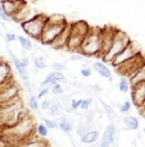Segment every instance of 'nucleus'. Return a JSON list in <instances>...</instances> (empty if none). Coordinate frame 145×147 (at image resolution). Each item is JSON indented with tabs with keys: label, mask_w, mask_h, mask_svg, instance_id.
<instances>
[{
	"label": "nucleus",
	"mask_w": 145,
	"mask_h": 147,
	"mask_svg": "<svg viewBox=\"0 0 145 147\" xmlns=\"http://www.w3.org/2000/svg\"><path fill=\"white\" fill-rule=\"evenodd\" d=\"M102 49V28L101 27H90L88 35L85 36L79 54L83 56H98L101 55Z\"/></svg>",
	"instance_id": "1"
},
{
	"label": "nucleus",
	"mask_w": 145,
	"mask_h": 147,
	"mask_svg": "<svg viewBox=\"0 0 145 147\" xmlns=\"http://www.w3.org/2000/svg\"><path fill=\"white\" fill-rule=\"evenodd\" d=\"M90 26L85 21H76L70 23V35L66 44V50L72 53H79L80 46L84 41L85 36L88 35Z\"/></svg>",
	"instance_id": "2"
},
{
	"label": "nucleus",
	"mask_w": 145,
	"mask_h": 147,
	"mask_svg": "<svg viewBox=\"0 0 145 147\" xmlns=\"http://www.w3.org/2000/svg\"><path fill=\"white\" fill-rule=\"evenodd\" d=\"M47 22V16L43 13H37L29 18L28 21L21 23V27L23 30V32L26 33L27 37L33 38V40H40L41 33H42L45 26Z\"/></svg>",
	"instance_id": "3"
},
{
	"label": "nucleus",
	"mask_w": 145,
	"mask_h": 147,
	"mask_svg": "<svg viewBox=\"0 0 145 147\" xmlns=\"http://www.w3.org/2000/svg\"><path fill=\"white\" fill-rule=\"evenodd\" d=\"M131 42V38L127 33H125L124 31H120V30H116V33H115V37H113V41L111 44V47L108 50V53L106 54L102 58L103 63H107V64H111L112 60L118 55L122 50H125Z\"/></svg>",
	"instance_id": "4"
},
{
	"label": "nucleus",
	"mask_w": 145,
	"mask_h": 147,
	"mask_svg": "<svg viewBox=\"0 0 145 147\" xmlns=\"http://www.w3.org/2000/svg\"><path fill=\"white\" fill-rule=\"evenodd\" d=\"M21 96V87L14 78L0 84V106L15 100Z\"/></svg>",
	"instance_id": "5"
},
{
	"label": "nucleus",
	"mask_w": 145,
	"mask_h": 147,
	"mask_svg": "<svg viewBox=\"0 0 145 147\" xmlns=\"http://www.w3.org/2000/svg\"><path fill=\"white\" fill-rule=\"evenodd\" d=\"M144 64H145L144 55L143 54H139V55L131 58L130 60L125 61V63L121 64L120 67H117L116 70H117V73H118L120 76H122V77L130 78V77H132V76L135 74V73L138 72V70L140 69Z\"/></svg>",
	"instance_id": "6"
},
{
	"label": "nucleus",
	"mask_w": 145,
	"mask_h": 147,
	"mask_svg": "<svg viewBox=\"0 0 145 147\" xmlns=\"http://www.w3.org/2000/svg\"><path fill=\"white\" fill-rule=\"evenodd\" d=\"M66 26H68V23L66 24H52V23H47L46 22V26H45L38 41L42 45H49V46H51L52 42L56 40L57 36L63 32L64 28Z\"/></svg>",
	"instance_id": "7"
},
{
	"label": "nucleus",
	"mask_w": 145,
	"mask_h": 147,
	"mask_svg": "<svg viewBox=\"0 0 145 147\" xmlns=\"http://www.w3.org/2000/svg\"><path fill=\"white\" fill-rule=\"evenodd\" d=\"M139 54H141V53H140V46H139L136 42L131 41L130 44L127 45L126 49L122 50V51L120 53L115 59H113L112 63H111V65H112L113 68H117V67L121 65V64H124L125 61L130 60L131 58H134V56L139 55Z\"/></svg>",
	"instance_id": "8"
},
{
	"label": "nucleus",
	"mask_w": 145,
	"mask_h": 147,
	"mask_svg": "<svg viewBox=\"0 0 145 147\" xmlns=\"http://www.w3.org/2000/svg\"><path fill=\"white\" fill-rule=\"evenodd\" d=\"M131 102L136 107L145 105V82L131 86Z\"/></svg>",
	"instance_id": "9"
},
{
	"label": "nucleus",
	"mask_w": 145,
	"mask_h": 147,
	"mask_svg": "<svg viewBox=\"0 0 145 147\" xmlns=\"http://www.w3.org/2000/svg\"><path fill=\"white\" fill-rule=\"evenodd\" d=\"M116 30L117 28H113V27L102 28V49H101V55H99L101 59L108 53V50H110L111 44H112L113 37H115Z\"/></svg>",
	"instance_id": "10"
},
{
	"label": "nucleus",
	"mask_w": 145,
	"mask_h": 147,
	"mask_svg": "<svg viewBox=\"0 0 145 147\" xmlns=\"http://www.w3.org/2000/svg\"><path fill=\"white\" fill-rule=\"evenodd\" d=\"M35 16L32 12V9L29 8L28 3L24 0V3L21 5V8L18 9V12H17L14 16L12 17V22H15V23H23V22L28 21L29 18H32V17Z\"/></svg>",
	"instance_id": "11"
},
{
	"label": "nucleus",
	"mask_w": 145,
	"mask_h": 147,
	"mask_svg": "<svg viewBox=\"0 0 145 147\" xmlns=\"http://www.w3.org/2000/svg\"><path fill=\"white\" fill-rule=\"evenodd\" d=\"M101 142L108 143V145H111V147L117 146V128L115 123H110L104 128V132L101 137Z\"/></svg>",
	"instance_id": "12"
},
{
	"label": "nucleus",
	"mask_w": 145,
	"mask_h": 147,
	"mask_svg": "<svg viewBox=\"0 0 145 147\" xmlns=\"http://www.w3.org/2000/svg\"><path fill=\"white\" fill-rule=\"evenodd\" d=\"M3 7V12L7 14L9 18H12L18 12L21 5L24 3V0H0Z\"/></svg>",
	"instance_id": "13"
},
{
	"label": "nucleus",
	"mask_w": 145,
	"mask_h": 147,
	"mask_svg": "<svg viewBox=\"0 0 145 147\" xmlns=\"http://www.w3.org/2000/svg\"><path fill=\"white\" fill-rule=\"evenodd\" d=\"M69 35H70V23H68V26L64 28V31L57 36V38L52 42L51 46L56 50H61V49H66V44L69 40Z\"/></svg>",
	"instance_id": "14"
},
{
	"label": "nucleus",
	"mask_w": 145,
	"mask_h": 147,
	"mask_svg": "<svg viewBox=\"0 0 145 147\" xmlns=\"http://www.w3.org/2000/svg\"><path fill=\"white\" fill-rule=\"evenodd\" d=\"M65 81V76L63 74V72H51L50 74H47L45 77V80L42 81V83L40 84V88L46 86H52L55 83H61V82Z\"/></svg>",
	"instance_id": "15"
},
{
	"label": "nucleus",
	"mask_w": 145,
	"mask_h": 147,
	"mask_svg": "<svg viewBox=\"0 0 145 147\" xmlns=\"http://www.w3.org/2000/svg\"><path fill=\"white\" fill-rule=\"evenodd\" d=\"M92 69L96 70L102 78H106V80H108L110 82L113 81V76H112V73H111L110 68L106 65L104 63H102V61H94V63L92 64Z\"/></svg>",
	"instance_id": "16"
},
{
	"label": "nucleus",
	"mask_w": 145,
	"mask_h": 147,
	"mask_svg": "<svg viewBox=\"0 0 145 147\" xmlns=\"http://www.w3.org/2000/svg\"><path fill=\"white\" fill-rule=\"evenodd\" d=\"M47 146H49V143L45 141V138L37 137L35 133V136H32L31 138L23 141V142L18 143L15 147H47Z\"/></svg>",
	"instance_id": "17"
},
{
	"label": "nucleus",
	"mask_w": 145,
	"mask_h": 147,
	"mask_svg": "<svg viewBox=\"0 0 145 147\" xmlns=\"http://www.w3.org/2000/svg\"><path fill=\"white\" fill-rule=\"evenodd\" d=\"M13 72L12 68H10V64L8 61L0 60V84L5 83V82L13 80Z\"/></svg>",
	"instance_id": "18"
},
{
	"label": "nucleus",
	"mask_w": 145,
	"mask_h": 147,
	"mask_svg": "<svg viewBox=\"0 0 145 147\" xmlns=\"http://www.w3.org/2000/svg\"><path fill=\"white\" fill-rule=\"evenodd\" d=\"M99 140H101V134L97 129H92V131L87 132L84 136L80 137V142L84 143V145H94Z\"/></svg>",
	"instance_id": "19"
},
{
	"label": "nucleus",
	"mask_w": 145,
	"mask_h": 147,
	"mask_svg": "<svg viewBox=\"0 0 145 147\" xmlns=\"http://www.w3.org/2000/svg\"><path fill=\"white\" fill-rule=\"evenodd\" d=\"M57 128L61 132H64V133H70V132H72V129H74V123L66 117V114H64V115H61L60 120L57 121Z\"/></svg>",
	"instance_id": "20"
},
{
	"label": "nucleus",
	"mask_w": 145,
	"mask_h": 147,
	"mask_svg": "<svg viewBox=\"0 0 145 147\" xmlns=\"http://www.w3.org/2000/svg\"><path fill=\"white\" fill-rule=\"evenodd\" d=\"M122 124H124L125 131H138L139 129V119L134 115H129L122 119Z\"/></svg>",
	"instance_id": "21"
},
{
	"label": "nucleus",
	"mask_w": 145,
	"mask_h": 147,
	"mask_svg": "<svg viewBox=\"0 0 145 147\" xmlns=\"http://www.w3.org/2000/svg\"><path fill=\"white\" fill-rule=\"evenodd\" d=\"M129 81H130L131 86H134V84H136V83H140V82H145V64L132 76V77L129 78Z\"/></svg>",
	"instance_id": "22"
},
{
	"label": "nucleus",
	"mask_w": 145,
	"mask_h": 147,
	"mask_svg": "<svg viewBox=\"0 0 145 147\" xmlns=\"http://www.w3.org/2000/svg\"><path fill=\"white\" fill-rule=\"evenodd\" d=\"M47 23L66 24V23H69V22L66 21L65 16H63V14H51V16H47Z\"/></svg>",
	"instance_id": "23"
},
{
	"label": "nucleus",
	"mask_w": 145,
	"mask_h": 147,
	"mask_svg": "<svg viewBox=\"0 0 145 147\" xmlns=\"http://www.w3.org/2000/svg\"><path fill=\"white\" fill-rule=\"evenodd\" d=\"M17 41H19V44H21V46L23 47V50H26V51H31V50H33V42L31 41L29 37H27V36H18V38H17Z\"/></svg>",
	"instance_id": "24"
},
{
	"label": "nucleus",
	"mask_w": 145,
	"mask_h": 147,
	"mask_svg": "<svg viewBox=\"0 0 145 147\" xmlns=\"http://www.w3.org/2000/svg\"><path fill=\"white\" fill-rule=\"evenodd\" d=\"M117 88H118L120 92H122V94H126V92H129L130 88H131V83H130L129 78L122 77L121 80H120L118 84H117Z\"/></svg>",
	"instance_id": "25"
},
{
	"label": "nucleus",
	"mask_w": 145,
	"mask_h": 147,
	"mask_svg": "<svg viewBox=\"0 0 145 147\" xmlns=\"http://www.w3.org/2000/svg\"><path fill=\"white\" fill-rule=\"evenodd\" d=\"M92 127H93V123H85V121H83L82 124H79V125L76 127V134L79 136V137H82V136H84L87 132L93 129Z\"/></svg>",
	"instance_id": "26"
},
{
	"label": "nucleus",
	"mask_w": 145,
	"mask_h": 147,
	"mask_svg": "<svg viewBox=\"0 0 145 147\" xmlns=\"http://www.w3.org/2000/svg\"><path fill=\"white\" fill-rule=\"evenodd\" d=\"M49 131L50 129L47 128L46 125H45L43 123H38V124H36V136L37 137H40V138H46L47 136H49Z\"/></svg>",
	"instance_id": "27"
},
{
	"label": "nucleus",
	"mask_w": 145,
	"mask_h": 147,
	"mask_svg": "<svg viewBox=\"0 0 145 147\" xmlns=\"http://www.w3.org/2000/svg\"><path fill=\"white\" fill-rule=\"evenodd\" d=\"M33 65H35V69L41 70V69L47 68V63L43 56H35V58H33Z\"/></svg>",
	"instance_id": "28"
},
{
	"label": "nucleus",
	"mask_w": 145,
	"mask_h": 147,
	"mask_svg": "<svg viewBox=\"0 0 145 147\" xmlns=\"http://www.w3.org/2000/svg\"><path fill=\"white\" fill-rule=\"evenodd\" d=\"M82 115H83V120L85 123H93L94 119H96V110H93L90 107V109L85 110L84 114H82Z\"/></svg>",
	"instance_id": "29"
},
{
	"label": "nucleus",
	"mask_w": 145,
	"mask_h": 147,
	"mask_svg": "<svg viewBox=\"0 0 145 147\" xmlns=\"http://www.w3.org/2000/svg\"><path fill=\"white\" fill-rule=\"evenodd\" d=\"M101 102H102V107H103V110H104L106 115H107L110 119H113V118L116 117V111H115V109L112 107V105L104 102V101H101Z\"/></svg>",
	"instance_id": "30"
},
{
	"label": "nucleus",
	"mask_w": 145,
	"mask_h": 147,
	"mask_svg": "<svg viewBox=\"0 0 145 147\" xmlns=\"http://www.w3.org/2000/svg\"><path fill=\"white\" fill-rule=\"evenodd\" d=\"M28 109L32 111H37L40 109V102H38V98L35 95H31L28 98Z\"/></svg>",
	"instance_id": "31"
},
{
	"label": "nucleus",
	"mask_w": 145,
	"mask_h": 147,
	"mask_svg": "<svg viewBox=\"0 0 145 147\" xmlns=\"http://www.w3.org/2000/svg\"><path fill=\"white\" fill-rule=\"evenodd\" d=\"M50 92L54 96H61L64 95V87L60 83H55L52 86H50Z\"/></svg>",
	"instance_id": "32"
},
{
	"label": "nucleus",
	"mask_w": 145,
	"mask_h": 147,
	"mask_svg": "<svg viewBox=\"0 0 145 147\" xmlns=\"http://www.w3.org/2000/svg\"><path fill=\"white\" fill-rule=\"evenodd\" d=\"M92 104H93V98H92V97L82 98V101H80V106H79V109H82L83 111H85V110L90 109V107H92Z\"/></svg>",
	"instance_id": "33"
},
{
	"label": "nucleus",
	"mask_w": 145,
	"mask_h": 147,
	"mask_svg": "<svg viewBox=\"0 0 145 147\" xmlns=\"http://www.w3.org/2000/svg\"><path fill=\"white\" fill-rule=\"evenodd\" d=\"M131 106H132V102L131 101H124L121 105H118V109H120V113L122 114H126L131 110Z\"/></svg>",
	"instance_id": "34"
},
{
	"label": "nucleus",
	"mask_w": 145,
	"mask_h": 147,
	"mask_svg": "<svg viewBox=\"0 0 145 147\" xmlns=\"http://www.w3.org/2000/svg\"><path fill=\"white\" fill-rule=\"evenodd\" d=\"M42 123H43L49 129H56V128H57V121L50 119V118H42Z\"/></svg>",
	"instance_id": "35"
},
{
	"label": "nucleus",
	"mask_w": 145,
	"mask_h": 147,
	"mask_svg": "<svg viewBox=\"0 0 145 147\" xmlns=\"http://www.w3.org/2000/svg\"><path fill=\"white\" fill-rule=\"evenodd\" d=\"M49 94H50V86H46V87H42V88L38 90V94L36 95V97H37L38 100H41V98L46 97Z\"/></svg>",
	"instance_id": "36"
},
{
	"label": "nucleus",
	"mask_w": 145,
	"mask_h": 147,
	"mask_svg": "<svg viewBox=\"0 0 145 147\" xmlns=\"http://www.w3.org/2000/svg\"><path fill=\"white\" fill-rule=\"evenodd\" d=\"M92 73H93V69L92 68H89V67H87L84 64V67L80 69V76L82 77H84V78H89L92 76Z\"/></svg>",
	"instance_id": "37"
},
{
	"label": "nucleus",
	"mask_w": 145,
	"mask_h": 147,
	"mask_svg": "<svg viewBox=\"0 0 145 147\" xmlns=\"http://www.w3.org/2000/svg\"><path fill=\"white\" fill-rule=\"evenodd\" d=\"M80 101H82V98H71L70 100V107L74 110V111H76V110L79 109Z\"/></svg>",
	"instance_id": "38"
},
{
	"label": "nucleus",
	"mask_w": 145,
	"mask_h": 147,
	"mask_svg": "<svg viewBox=\"0 0 145 147\" xmlns=\"http://www.w3.org/2000/svg\"><path fill=\"white\" fill-rule=\"evenodd\" d=\"M52 69L55 70V72H63V70H65V64L63 63H57V61H55V63L51 64Z\"/></svg>",
	"instance_id": "39"
},
{
	"label": "nucleus",
	"mask_w": 145,
	"mask_h": 147,
	"mask_svg": "<svg viewBox=\"0 0 145 147\" xmlns=\"http://www.w3.org/2000/svg\"><path fill=\"white\" fill-rule=\"evenodd\" d=\"M4 37H5V41L7 42H14V41H17L18 36H17L15 33H13V32H7Z\"/></svg>",
	"instance_id": "40"
},
{
	"label": "nucleus",
	"mask_w": 145,
	"mask_h": 147,
	"mask_svg": "<svg viewBox=\"0 0 145 147\" xmlns=\"http://www.w3.org/2000/svg\"><path fill=\"white\" fill-rule=\"evenodd\" d=\"M50 105H51V100H50V98H45L42 102L40 104V109H41V110H45V111H46V110L50 107Z\"/></svg>",
	"instance_id": "41"
},
{
	"label": "nucleus",
	"mask_w": 145,
	"mask_h": 147,
	"mask_svg": "<svg viewBox=\"0 0 145 147\" xmlns=\"http://www.w3.org/2000/svg\"><path fill=\"white\" fill-rule=\"evenodd\" d=\"M70 60H72V61H78V60H84V56H83L82 54L76 53V54H72V55L70 56Z\"/></svg>",
	"instance_id": "42"
},
{
	"label": "nucleus",
	"mask_w": 145,
	"mask_h": 147,
	"mask_svg": "<svg viewBox=\"0 0 145 147\" xmlns=\"http://www.w3.org/2000/svg\"><path fill=\"white\" fill-rule=\"evenodd\" d=\"M0 129H4V121H3V117H1V113H0Z\"/></svg>",
	"instance_id": "43"
},
{
	"label": "nucleus",
	"mask_w": 145,
	"mask_h": 147,
	"mask_svg": "<svg viewBox=\"0 0 145 147\" xmlns=\"http://www.w3.org/2000/svg\"><path fill=\"white\" fill-rule=\"evenodd\" d=\"M3 12V7H1V1H0V13Z\"/></svg>",
	"instance_id": "44"
},
{
	"label": "nucleus",
	"mask_w": 145,
	"mask_h": 147,
	"mask_svg": "<svg viewBox=\"0 0 145 147\" xmlns=\"http://www.w3.org/2000/svg\"><path fill=\"white\" fill-rule=\"evenodd\" d=\"M143 132H144V133H145V128H144V129H143Z\"/></svg>",
	"instance_id": "45"
},
{
	"label": "nucleus",
	"mask_w": 145,
	"mask_h": 147,
	"mask_svg": "<svg viewBox=\"0 0 145 147\" xmlns=\"http://www.w3.org/2000/svg\"><path fill=\"white\" fill-rule=\"evenodd\" d=\"M0 134H1V129H0Z\"/></svg>",
	"instance_id": "46"
},
{
	"label": "nucleus",
	"mask_w": 145,
	"mask_h": 147,
	"mask_svg": "<svg viewBox=\"0 0 145 147\" xmlns=\"http://www.w3.org/2000/svg\"><path fill=\"white\" fill-rule=\"evenodd\" d=\"M47 147H51V146H47Z\"/></svg>",
	"instance_id": "47"
},
{
	"label": "nucleus",
	"mask_w": 145,
	"mask_h": 147,
	"mask_svg": "<svg viewBox=\"0 0 145 147\" xmlns=\"http://www.w3.org/2000/svg\"><path fill=\"white\" fill-rule=\"evenodd\" d=\"M0 60H1V59H0Z\"/></svg>",
	"instance_id": "48"
},
{
	"label": "nucleus",
	"mask_w": 145,
	"mask_h": 147,
	"mask_svg": "<svg viewBox=\"0 0 145 147\" xmlns=\"http://www.w3.org/2000/svg\"><path fill=\"white\" fill-rule=\"evenodd\" d=\"M131 147H132V146H131Z\"/></svg>",
	"instance_id": "49"
}]
</instances>
